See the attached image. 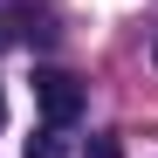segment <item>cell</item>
Instances as JSON below:
<instances>
[{
	"mask_svg": "<svg viewBox=\"0 0 158 158\" xmlns=\"http://www.w3.org/2000/svg\"><path fill=\"white\" fill-rule=\"evenodd\" d=\"M35 110L48 117V131H62L83 117V83L69 69H35Z\"/></svg>",
	"mask_w": 158,
	"mask_h": 158,
	"instance_id": "cell-1",
	"label": "cell"
},
{
	"mask_svg": "<svg viewBox=\"0 0 158 158\" xmlns=\"http://www.w3.org/2000/svg\"><path fill=\"white\" fill-rule=\"evenodd\" d=\"M151 55H158V48H151Z\"/></svg>",
	"mask_w": 158,
	"mask_h": 158,
	"instance_id": "cell-5",
	"label": "cell"
},
{
	"mask_svg": "<svg viewBox=\"0 0 158 158\" xmlns=\"http://www.w3.org/2000/svg\"><path fill=\"white\" fill-rule=\"evenodd\" d=\"M28 158H62V138H55V131H41V138H28Z\"/></svg>",
	"mask_w": 158,
	"mask_h": 158,
	"instance_id": "cell-2",
	"label": "cell"
},
{
	"mask_svg": "<svg viewBox=\"0 0 158 158\" xmlns=\"http://www.w3.org/2000/svg\"><path fill=\"white\" fill-rule=\"evenodd\" d=\"M89 158H124V144L117 138H89Z\"/></svg>",
	"mask_w": 158,
	"mask_h": 158,
	"instance_id": "cell-3",
	"label": "cell"
},
{
	"mask_svg": "<svg viewBox=\"0 0 158 158\" xmlns=\"http://www.w3.org/2000/svg\"><path fill=\"white\" fill-rule=\"evenodd\" d=\"M0 124H7V89H0Z\"/></svg>",
	"mask_w": 158,
	"mask_h": 158,
	"instance_id": "cell-4",
	"label": "cell"
}]
</instances>
